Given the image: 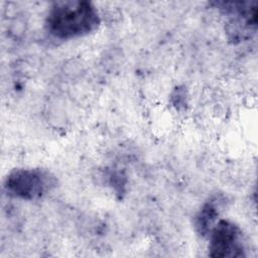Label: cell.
<instances>
[{
  "label": "cell",
  "mask_w": 258,
  "mask_h": 258,
  "mask_svg": "<svg viewBox=\"0 0 258 258\" xmlns=\"http://www.w3.org/2000/svg\"><path fill=\"white\" fill-rule=\"evenodd\" d=\"M57 184L53 173L43 168H15L4 179V189L13 198L25 201L42 199Z\"/></svg>",
  "instance_id": "obj_2"
},
{
  "label": "cell",
  "mask_w": 258,
  "mask_h": 258,
  "mask_svg": "<svg viewBox=\"0 0 258 258\" xmlns=\"http://www.w3.org/2000/svg\"><path fill=\"white\" fill-rule=\"evenodd\" d=\"M226 15L231 16L227 23V33L232 40H242L257 26L256 2H218L216 3Z\"/></svg>",
  "instance_id": "obj_4"
},
{
  "label": "cell",
  "mask_w": 258,
  "mask_h": 258,
  "mask_svg": "<svg viewBox=\"0 0 258 258\" xmlns=\"http://www.w3.org/2000/svg\"><path fill=\"white\" fill-rule=\"evenodd\" d=\"M226 206V198L223 195H215L209 198L195 217V228L203 237H209L212 229L219 221V217Z\"/></svg>",
  "instance_id": "obj_5"
},
{
  "label": "cell",
  "mask_w": 258,
  "mask_h": 258,
  "mask_svg": "<svg viewBox=\"0 0 258 258\" xmlns=\"http://www.w3.org/2000/svg\"><path fill=\"white\" fill-rule=\"evenodd\" d=\"M209 256L237 258L246 256L244 235L241 228L229 220H219L209 237Z\"/></svg>",
  "instance_id": "obj_3"
},
{
  "label": "cell",
  "mask_w": 258,
  "mask_h": 258,
  "mask_svg": "<svg viewBox=\"0 0 258 258\" xmlns=\"http://www.w3.org/2000/svg\"><path fill=\"white\" fill-rule=\"evenodd\" d=\"M100 23V13L92 2L70 0L54 2L51 5L44 26L51 36L68 40L95 31Z\"/></svg>",
  "instance_id": "obj_1"
}]
</instances>
